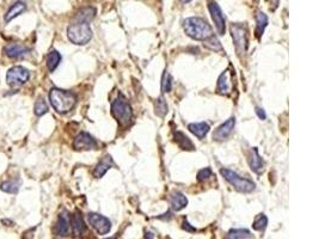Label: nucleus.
<instances>
[{"mask_svg":"<svg viewBox=\"0 0 319 239\" xmlns=\"http://www.w3.org/2000/svg\"><path fill=\"white\" fill-rule=\"evenodd\" d=\"M50 104L56 113L67 114L70 113L77 104V96L71 91L61 90L58 87H54L49 92Z\"/></svg>","mask_w":319,"mask_h":239,"instance_id":"nucleus-1","label":"nucleus"},{"mask_svg":"<svg viewBox=\"0 0 319 239\" xmlns=\"http://www.w3.org/2000/svg\"><path fill=\"white\" fill-rule=\"evenodd\" d=\"M183 29L190 39L196 41H204V40L213 35L212 27L207 21L200 17H189L184 19Z\"/></svg>","mask_w":319,"mask_h":239,"instance_id":"nucleus-2","label":"nucleus"},{"mask_svg":"<svg viewBox=\"0 0 319 239\" xmlns=\"http://www.w3.org/2000/svg\"><path fill=\"white\" fill-rule=\"evenodd\" d=\"M67 38L72 43L77 45H84L89 43L92 39V30L89 23L77 22L67 28Z\"/></svg>","mask_w":319,"mask_h":239,"instance_id":"nucleus-3","label":"nucleus"},{"mask_svg":"<svg viewBox=\"0 0 319 239\" xmlns=\"http://www.w3.org/2000/svg\"><path fill=\"white\" fill-rule=\"evenodd\" d=\"M112 114L121 126H128L132 122L133 110L130 104L123 95L120 93L119 97L112 103Z\"/></svg>","mask_w":319,"mask_h":239,"instance_id":"nucleus-4","label":"nucleus"},{"mask_svg":"<svg viewBox=\"0 0 319 239\" xmlns=\"http://www.w3.org/2000/svg\"><path fill=\"white\" fill-rule=\"evenodd\" d=\"M221 176L226 179L227 182L235 188L236 190L239 193H244V194H247V193H252L253 190L256 189L255 182H252L251 179L244 178L241 176H239L237 172L232 171L230 169H221L220 170Z\"/></svg>","mask_w":319,"mask_h":239,"instance_id":"nucleus-5","label":"nucleus"},{"mask_svg":"<svg viewBox=\"0 0 319 239\" xmlns=\"http://www.w3.org/2000/svg\"><path fill=\"white\" fill-rule=\"evenodd\" d=\"M231 36H232L238 55L241 56L246 53L247 45H249L246 25L240 24V23H235V24L231 25Z\"/></svg>","mask_w":319,"mask_h":239,"instance_id":"nucleus-6","label":"nucleus"},{"mask_svg":"<svg viewBox=\"0 0 319 239\" xmlns=\"http://www.w3.org/2000/svg\"><path fill=\"white\" fill-rule=\"evenodd\" d=\"M30 73L27 68L22 66H15L7 71L6 81L11 87H19L29 80Z\"/></svg>","mask_w":319,"mask_h":239,"instance_id":"nucleus-7","label":"nucleus"},{"mask_svg":"<svg viewBox=\"0 0 319 239\" xmlns=\"http://www.w3.org/2000/svg\"><path fill=\"white\" fill-rule=\"evenodd\" d=\"M208 10H209L213 22H214L216 33L220 36L225 35V31H226V22H225L224 12L221 11L218 2L214 1V0H209V1H208Z\"/></svg>","mask_w":319,"mask_h":239,"instance_id":"nucleus-8","label":"nucleus"},{"mask_svg":"<svg viewBox=\"0 0 319 239\" xmlns=\"http://www.w3.org/2000/svg\"><path fill=\"white\" fill-rule=\"evenodd\" d=\"M87 220H89L91 226L102 236L108 235L112 230V223H110L109 219L98 214V213H89Z\"/></svg>","mask_w":319,"mask_h":239,"instance_id":"nucleus-9","label":"nucleus"},{"mask_svg":"<svg viewBox=\"0 0 319 239\" xmlns=\"http://www.w3.org/2000/svg\"><path fill=\"white\" fill-rule=\"evenodd\" d=\"M73 149L77 151H90L97 149V141L89 133L81 132L76 136L73 141Z\"/></svg>","mask_w":319,"mask_h":239,"instance_id":"nucleus-10","label":"nucleus"},{"mask_svg":"<svg viewBox=\"0 0 319 239\" xmlns=\"http://www.w3.org/2000/svg\"><path fill=\"white\" fill-rule=\"evenodd\" d=\"M233 82H232V73H231L230 68L224 71L218 79V85H216V92L219 95L229 96L232 92Z\"/></svg>","mask_w":319,"mask_h":239,"instance_id":"nucleus-11","label":"nucleus"},{"mask_svg":"<svg viewBox=\"0 0 319 239\" xmlns=\"http://www.w3.org/2000/svg\"><path fill=\"white\" fill-rule=\"evenodd\" d=\"M236 126V119L230 118L226 122H224L221 126H219L213 133V140L215 141H224L229 139V136L232 134L233 128Z\"/></svg>","mask_w":319,"mask_h":239,"instance_id":"nucleus-12","label":"nucleus"},{"mask_svg":"<svg viewBox=\"0 0 319 239\" xmlns=\"http://www.w3.org/2000/svg\"><path fill=\"white\" fill-rule=\"evenodd\" d=\"M249 165H250V169H251L255 173H257V175H260V173L263 172L264 160L260 156L258 150L256 149V147H253V149H251V151H250Z\"/></svg>","mask_w":319,"mask_h":239,"instance_id":"nucleus-13","label":"nucleus"},{"mask_svg":"<svg viewBox=\"0 0 319 239\" xmlns=\"http://www.w3.org/2000/svg\"><path fill=\"white\" fill-rule=\"evenodd\" d=\"M4 52L8 58L19 59V58H23L24 55H27V54L29 53V49L23 44L10 43L4 48Z\"/></svg>","mask_w":319,"mask_h":239,"instance_id":"nucleus-14","label":"nucleus"},{"mask_svg":"<svg viewBox=\"0 0 319 239\" xmlns=\"http://www.w3.org/2000/svg\"><path fill=\"white\" fill-rule=\"evenodd\" d=\"M71 229V217L68 214V212H62L61 214L59 215L58 224H56V233L58 236H61V237H66V236L70 233Z\"/></svg>","mask_w":319,"mask_h":239,"instance_id":"nucleus-15","label":"nucleus"},{"mask_svg":"<svg viewBox=\"0 0 319 239\" xmlns=\"http://www.w3.org/2000/svg\"><path fill=\"white\" fill-rule=\"evenodd\" d=\"M113 165H114V160L112 156L110 155L104 156V157L99 160V163L97 164L95 170H93V176H95L96 178H102L105 173H107L108 170L112 169Z\"/></svg>","mask_w":319,"mask_h":239,"instance_id":"nucleus-16","label":"nucleus"},{"mask_svg":"<svg viewBox=\"0 0 319 239\" xmlns=\"http://www.w3.org/2000/svg\"><path fill=\"white\" fill-rule=\"evenodd\" d=\"M170 203H171V208L176 210V212H179V210L184 209L187 207L188 199L183 193L175 192L172 195H171Z\"/></svg>","mask_w":319,"mask_h":239,"instance_id":"nucleus-17","label":"nucleus"},{"mask_svg":"<svg viewBox=\"0 0 319 239\" xmlns=\"http://www.w3.org/2000/svg\"><path fill=\"white\" fill-rule=\"evenodd\" d=\"M188 129L199 139H203L209 133L210 127L207 122H198V123L188 124Z\"/></svg>","mask_w":319,"mask_h":239,"instance_id":"nucleus-18","label":"nucleus"},{"mask_svg":"<svg viewBox=\"0 0 319 239\" xmlns=\"http://www.w3.org/2000/svg\"><path fill=\"white\" fill-rule=\"evenodd\" d=\"M173 138H175L176 144L178 145L179 149L184 151H194L195 150V145L193 144V141L186 134H183L182 132H175L173 133Z\"/></svg>","mask_w":319,"mask_h":239,"instance_id":"nucleus-19","label":"nucleus"},{"mask_svg":"<svg viewBox=\"0 0 319 239\" xmlns=\"http://www.w3.org/2000/svg\"><path fill=\"white\" fill-rule=\"evenodd\" d=\"M27 10V5L24 4L23 1H16L15 4L12 5L10 8L7 10V12L5 13V21L10 22L12 19H15L16 17H18L19 15H22L24 11Z\"/></svg>","mask_w":319,"mask_h":239,"instance_id":"nucleus-20","label":"nucleus"},{"mask_svg":"<svg viewBox=\"0 0 319 239\" xmlns=\"http://www.w3.org/2000/svg\"><path fill=\"white\" fill-rule=\"evenodd\" d=\"M95 16H96V8L92 6H89V7L81 8L80 11H78L75 17V19L77 22L90 23L93 18H95Z\"/></svg>","mask_w":319,"mask_h":239,"instance_id":"nucleus-21","label":"nucleus"},{"mask_svg":"<svg viewBox=\"0 0 319 239\" xmlns=\"http://www.w3.org/2000/svg\"><path fill=\"white\" fill-rule=\"evenodd\" d=\"M71 227H72V231L76 236L81 235L86 230V225L84 223V219H82L81 214H79L78 212L71 218Z\"/></svg>","mask_w":319,"mask_h":239,"instance_id":"nucleus-22","label":"nucleus"},{"mask_svg":"<svg viewBox=\"0 0 319 239\" xmlns=\"http://www.w3.org/2000/svg\"><path fill=\"white\" fill-rule=\"evenodd\" d=\"M267 25H268V17L266 13H263L262 11H260V12H257V15H256V30H255L256 38L258 40H260L262 38V35H263Z\"/></svg>","mask_w":319,"mask_h":239,"instance_id":"nucleus-23","label":"nucleus"},{"mask_svg":"<svg viewBox=\"0 0 319 239\" xmlns=\"http://www.w3.org/2000/svg\"><path fill=\"white\" fill-rule=\"evenodd\" d=\"M61 62V55L58 50H52L47 56V67L49 72H54Z\"/></svg>","mask_w":319,"mask_h":239,"instance_id":"nucleus-24","label":"nucleus"},{"mask_svg":"<svg viewBox=\"0 0 319 239\" xmlns=\"http://www.w3.org/2000/svg\"><path fill=\"white\" fill-rule=\"evenodd\" d=\"M19 188H21V182H19L18 179H15V181H6L4 182V183H1V186H0V189H1L2 192L8 193V194H17Z\"/></svg>","mask_w":319,"mask_h":239,"instance_id":"nucleus-25","label":"nucleus"},{"mask_svg":"<svg viewBox=\"0 0 319 239\" xmlns=\"http://www.w3.org/2000/svg\"><path fill=\"white\" fill-rule=\"evenodd\" d=\"M203 42H204L203 43L204 47L208 48L209 50H214V52H224V48L223 45H221L220 41H219L214 35L209 36V38L204 40Z\"/></svg>","mask_w":319,"mask_h":239,"instance_id":"nucleus-26","label":"nucleus"},{"mask_svg":"<svg viewBox=\"0 0 319 239\" xmlns=\"http://www.w3.org/2000/svg\"><path fill=\"white\" fill-rule=\"evenodd\" d=\"M226 238H233V239H245V238H253L251 232L249 230L245 229H233L227 233Z\"/></svg>","mask_w":319,"mask_h":239,"instance_id":"nucleus-27","label":"nucleus"},{"mask_svg":"<svg viewBox=\"0 0 319 239\" xmlns=\"http://www.w3.org/2000/svg\"><path fill=\"white\" fill-rule=\"evenodd\" d=\"M155 109H156V114L159 116V118H164V116L167 114V110H169V107H167L166 101H165L163 96H160V97H159L156 101Z\"/></svg>","mask_w":319,"mask_h":239,"instance_id":"nucleus-28","label":"nucleus"},{"mask_svg":"<svg viewBox=\"0 0 319 239\" xmlns=\"http://www.w3.org/2000/svg\"><path fill=\"white\" fill-rule=\"evenodd\" d=\"M267 225H268V218L263 214V213H261V214L256 215L255 220H253L252 223V227L253 230H256V231H264V230L267 229Z\"/></svg>","mask_w":319,"mask_h":239,"instance_id":"nucleus-29","label":"nucleus"},{"mask_svg":"<svg viewBox=\"0 0 319 239\" xmlns=\"http://www.w3.org/2000/svg\"><path fill=\"white\" fill-rule=\"evenodd\" d=\"M172 90V77L167 71H165L163 78H161V91L163 92H170Z\"/></svg>","mask_w":319,"mask_h":239,"instance_id":"nucleus-30","label":"nucleus"},{"mask_svg":"<svg viewBox=\"0 0 319 239\" xmlns=\"http://www.w3.org/2000/svg\"><path fill=\"white\" fill-rule=\"evenodd\" d=\"M34 110H35V114L38 116H42V115H44V114H47L48 113L47 102H45L42 97L38 98V101H36V103H35V109Z\"/></svg>","mask_w":319,"mask_h":239,"instance_id":"nucleus-31","label":"nucleus"},{"mask_svg":"<svg viewBox=\"0 0 319 239\" xmlns=\"http://www.w3.org/2000/svg\"><path fill=\"white\" fill-rule=\"evenodd\" d=\"M213 172L212 170L209 169V167H204V169L200 170V171L198 172V181L199 182H203V181H207L208 178L212 177Z\"/></svg>","mask_w":319,"mask_h":239,"instance_id":"nucleus-32","label":"nucleus"},{"mask_svg":"<svg viewBox=\"0 0 319 239\" xmlns=\"http://www.w3.org/2000/svg\"><path fill=\"white\" fill-rule=\"evenodd\" d=\"M256 114H257V116H258V118H260L261 120H266V119H267V114H266V112H264V110L262 109V108H260V107L256 108Z\"/></svg>","mask_w":319,"mask_h":239,"instance_id":"nucleus-33","label":"nucleus"},{"mask_svg":"<svg viewBox=\"0 0 319 239\" xmlns=\"http://www.w3.org/2000/svg\"><path fill=\"white\" fill-rule=\"evenodd\" d=\"M183 230H186V231H188V232H196L195 227H193L192 225L188 223L187 220L183 223Z\"/></svg>","mask_w":319,"mask_h":239,"instance_id":"nucleus-34","label":"nucleus"},{"mask_svg":"<svg viewBox=\"0 0 319 239\" xmlns=\"http://www.w3.org/2000/svg\"><path fill=\"white\" fill-rule=\"evenodd\" d=\"M279 1H280V0H269L270 6H272V5H273V7H270V10L275 11L276 8H278V6H279Z\"/></svg>","mask_w":319,"mask_h":239,"instance_id":"nucleus-35","label":"nucleus"},{"mask_svg":"<svg viewBox=\"0 0 319 239\" xmlns=\"http://www.w3.org/2000/svg\"><path fill=\"white\" fill-rule=\"evenodd\" d=\"M182 2H183V4H187V2H190L192 1V0H181Z\"/></svg>","mask_w":319,"mask_h":239,"instance_id":"nucleus-36","label":"nucleus"}]
</instances>
